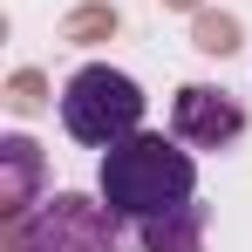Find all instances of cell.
<instances>
[{"instance_id":"cell-1","label":"cell","mask_w":252,"mask_h":252,"mask_svg":"<svg viewBox=\"0 0 252 252\" xmlns=\"http://www.w3.org/2000/svg\"><path fill=\"white\" fill-rule=\"evenodd\" d=\"M95 191H102V211H109V218L157 225V218H177L184 205H198V157H191V143H177V136L136 129L116 150H102Z\"/></svg>"},{"instance_id":"cell-2","label":"cell","mask_w":252,"mask_h":252,"mask_svg":"<svg viewBox=\"0 0 252 252\" xmlns=\"http://www.w3.org/2000/svg\"><path fill=\"white\" fill-rule=\"evenodd\" d=\"M62 129L89 150H116L123 136L143 129V89L109 62H89L62 82Z\"/></svg>"},{"instance_id":"cell-3","label":"cell","mask_w":252,"mask_h":252,"mask_svg":"<svg viewBox=\"0 0 252 252\" xmlns=\"http://www.w3.org/2000/svg\"><path fill=\"white\" fill-rule=\"evenodd\" d=\"M170 129H177V143H191V150H218V143H232L239 129H246V109L225 95V89H177V109H170Z\"/></svg>"},{"instance_id":"cell-4","label":"cell","mask_w":252,"mask_h":252,"mask_svg":"<svg viewBox=\"0 0 252 252\" xmlns=\"http://www.w3.org/2000/svg\"><path fill=\"white\" fill-rule=\"evenodd\" d=\"M198 225H205V211H198V205H184L177 218L136 225V232H143V246H150V252H198Z\"/></svg>"}]
</instances>
